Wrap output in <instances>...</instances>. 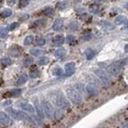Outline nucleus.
Wrapping results in <instances>:
<instances>
[{"label":"nucleus","mask_w":128,"mask_h":128,"mask_svg":"<svg viewBox=\"0 0 128 128\" xmlns=\"http://www.w3.org/2000/svg\"><path fill=\"white\" fill-rule=\"evenodd\" d=\"M7 112H9L15 119H18V120H27V121H31V122L34 123V120L32 119V117L29 116L27 113H25L24 111L15 109V108H12V107H8Z\"/></svg>","instance_id":"obj_1"},{"label":"nucleus","mask_w":128,"mask_h":128,"mask_svg":"<svg viewBox=\"0 0 128 128\" xmlns=\"http://www.w3.org/2000/svg\"><path fill=\"white\" fill-rule=\"evenodd\" d=\"M51 96V99L53 101V102L56 105L57 107H61V108H68L70 107L69 102L67 100H65V98H63V96L61 94L58 93H53L50 95Z\"/></svg>","instance_id":"obj_2"},{"label":"nucleus","mask_w":128,"mask_h":128,"mask_svg":"<svg viewBox=\"0 0 128 128\" xmlns=\"http://www.w3.org/2000/svg\"><path fill=\"white\" fill-rule=\"evenodd\" d=\"M66 95L69 101H71L73 103H79L82 101V97L80 96L77 90H75L74 88H67L66 89Z\"/></svg>","instance_id":"obj_3"},{"label":"nucleus","mask_w":128,"mask_h":128,"mask_svg":"<svg viewBox=\"0 0 128 128\" xmlns=\"http://www.w3.org/2000/svg\"><path fill=\"white\" fill-rule=\"evenodd\" d=\"M94 72H95L96 76H97L103 84L107 85V84L110 83V78L107 76V74L103 70H101V69H96Z\"/></svg>","instance_id":"obj_4"},{"label":"nucleus","mask_w":128,"mask_h":128,"mask_svg":"<svg viewBox=\"0 0 128 128\" xmlns=\"http://www.w3.org/2000/svg\"><path fill=\"white\" fill-rule=\"evenodd\" d=\"M42 107L43 110V113H45V115L48 118H52L53 113H52V106L47 101H43L42 102Z\"/></svg>","instance_id":"obj_5"},{"label":"nucleus","mask_w":128,"mask_h":128,"mask_svg":"<svg viewBox=\"0 0 128 128\" xmlns=\"http://www.w3.org/2000/svg\"><path fill=\"white\" fill-rule=\"evenodd\" d=\"M17 105L21 109L25 110V111H28V112H30V113H34L35 112L34 107L32 106L31 103H29L28 101H19Z\"/></svg>","instance_id":"obj_6"},{"label":"nucleus","mask_w":128,"mask_h":128,"mask_svg":"<svg viewBox=\"0 0 128 128\" xmlns=\"http://www.w3.org/2000/svg\"><path fill=\"white\" fill-rule=\"evenodd\" d=\"M108 70L112 75H117L121 70V62L118 61V62L111 64V65L108 67Z\"/></svg>","instance_id":"obj_7"},{"label":"nucleus","mask_w":128,"mask_h":128,"mask_svg":"<svg viewBox=\"0 0 128 128\" xmlns=\"http://www.w3.org/2000/svg\"><path fill=\"white\" fill-rule=\"evenodd\" d=\"M75 69H76V65L74 62H69L65 65V75L67 77L72 76L75 73Z\"/></svg>","instance_id":"obj_8"},{"label":"nucleus","mask_w":128,"mask_h":128,"mask_svg":"<svg viewBox=\"0 0 128 128\" xmlns=\"http://www.w3.org/2000/svg\"><path fill=\"white\" fill-rule=\"evenodd\" d=\"M22 48L17 45V44H14L13 46H11V48H10V54L13 55L14 57H19L20 55L22 54Z\"/></svg>","instance_id":"obj_9"},{"label":"nucleus","mask_w":128,"mask_h":128,"mask_svg":"<svg viewBox=\"0 0 128 128\" xmlns=\"http://www.w3.org/2000/svg\"><path fill=\"white\" fill-rule=\"evenodd\" d=\"M35 105H36V111H37V116L39 118V119H43L44 117V113H43V107L42 106L38 103V101L37 99L35 100Z\"/></svg>","instance_id":"obj_10"},{"label":"nucleus","mask_w":128,"mask_h":128,"mask_svg":"<svg viewBox=\"0 0 128 128\" xmlns=\"http://www.w3.org/2000/svg\"><path fill=\"white\" fill-rule=\"evenodd\" d=\"M22 94V91L20 89H13L9 92H7L6 94L3 95L4 98H12V97H19Z\"/></svg>","instance_id":"obj_11"},{"label":"nucleus","mask_w":128,"mask_h":128,"mask_svg":"<svg viewBox=\"0 0 128 128\" xmlns=\"http://www.w3.org/2000/svg\"><path fill=\"white\" fill-rule=\"evenodd\" d=\"M11 121L10 116L4 111H0V122L3 124H9Z\"/></svg>","instance_id":"obj_12"},{"label":"nucleus","mask_w":128,"mask_h":128,"mask_svg":"<svg viewBox=\"0 0 128 128\" xmlns=\"http://www.w3.org/2000/svg\"><path fill=\"white\" fill-rule=\"evenodd\" d=\"M62 26H63V21H62V19H57L56 21L54 22V24H53L52 30L58 32V31H60V30L62 29Z\"/></svg>","instance_id":"obj_13"},{"label":"nucleus","mask_w":128,"mask_h":128,"mask_svg":"<svg viewBox=\"0 0 128 128\" xmlns=\"http://www.w3.org/2000/svg\"><path fill=\"white\" fill-rule=\"evenodd\" d=\"M86 90L87 92L89 93L90 95H96L98 93V90H97V88H96L93 84H89V85H87L86 87Z\"/></svg>","instance_id":"obj_14"},{"label":"nucleus","mask_w":128,"mask_h":128,"mask_svg":"<svg viewBox=\"0 0 128 128\" xmlns=\"http://www.w3.org/2000/svg\"><path fill=\"white\" fill-rule=\"evenodd\" d=\"M53 43H54V45L60 46L64 43V37L62 36H56L53 39Z\"/></svg>","instance_id":"obj_15"},{"label":"nucleus","mask_w":128,"mask_h":128,"mask_svg":"<svg viewBox=\"0 0 128 128\" xmlns=\"http://www.w3.org/2000/svg\"><path fill=\"white\" fill-rule=\"evenodd\" d=\"M126 21H127V18L123 15L117 16V17L115 18V24L116 25H123V24L126 23Z\"/></svg>","instance_id":"obj_16"},{"label":"nucleus","mask_w":128,"mask_h":128,"mask_svg":"<svg viewBox=\"0 0 128 128\" xmlns=\"http://www.w3.org/2000/svg\"><path fill=\"white\" fill-rule=\"evenodd\" d=\"M65 54H66V50L64 49V48H58V49H56V51H55V53H54V55H55V57H57V58H62V57H64L65 56Z\"/></svg>","instance_id":"obj_17"},{"label":"nucleus","mask_w":128,"mask_h":128,"mask_svg":"<svg viewBox=\"0 0 128 128\" xmlns=\"http://www.w3.org/2000/svg\"><path fill=\"white\" fill-rule=\"evenodd\" d=\"M85 55H86V58H87L88 60H91V59H93L94 56H95V51L92 50L91 48H88V49H86V51H85Z\"/></svg>","instance_id":"obj_18"},{"label":"nucleus","mask_w":128,"mask_h":128,"mask_svg":"<svg viewBox=\"0 0 128 128\" xmlns=\"http://www.w3.org/2000/svg\"><path fill=\"white\" fill-rule=\"evenodd\" d=\"M66 42H67V43H68V44H70V45H74V44H76V43H77L76 37H75L74 36H72V35L67 36V37H66Z\"/></svg>","instance_id":"obj_19"},{"label":"nucleus","mask_w":128,"mask_h":128,"mask_svg":"<svg viewBox=\"0 0 128 128\" xmlns=\"http://www.w3.org/2000/svg\"><path fill=\"white\" fill-rule=\"evenodd\" d=\"M27 81H28V76H27L26 74H23V75L18 79L17 85H23V84H25Z\"/></svg>","instance_id":"obj_20"},{"label":"nucleus","mask_w":128,"mask_h":128,"mask_svg":"<svg viewBox=\"0 0 128 128\" xmlns=\"http://www.w3.org/2000/svg\"><path fill=\"white\" fill-rule=\"evenodd\" d=\"M1 63H2L3 66H9L12 64V60L9 57H3L1 59Z\"/></svg>","instance_id":"obj_21"},{"label":"nucleus","mask_w":128,"mask_h":128,"mask_svg":"<svg viewBox=\"0 0 128 128\" xmlns=\"http://www.w3.org/2000/svg\"><path fill=\"white\" fill-rule=\"evenodd\" d=\"M48 62H49V59L47 57H41L37 60L38 65H46V64H48Z\"/></svg>","instance_id":"obj_22"},{"label":"nucleus","mask_w":128,"mask_h":128,"mask_svg":"<svg viewBox=\"0 0 128 128\" xmlns=\"http://www.w3.org/2000/svg\"><path fill=\"white\" fill-rule=\"evenodd\" d=\"M12 15V11L10 9H5L4 11L1 12V14H0V16H1L2 18H7V17H10V16Z\"/></svg>","instance_id":"obj_23"},{"label":"nucleus","mask_w":128,"mask_h":128,"mask_svg":"<svg viewBox=\"0 0 128 128\" xmlns=\"http://www.w3.org/2000/svg\"><path fill=\"white\" fill-rule=\"evenodd\" d=\"M68 5H69L68 1H62L57 5V7H58V9H60V10H64V9H66V8L68 7Z\"/></svg>","instance_id":"obj_24"},{"label":"nucleus","mask_w":128,"mask_h":128,"mask_svg":"<svg viewBox=\"0 0 128 128\" xmlns=\"http://www.w3.org/2000/svg\"><path fill=\"white\" fill-rule=\"evenodd\" d=\"M33 42H34V37L33 36H28L25 38V41H24V44H25V45H29L31 43H33Z\"/></svg>","instance_id":"obj_25"},{"label":"nucleus","mask_w":128,"mask_h":128,"mask_svg":"<svg viewBox=\"0 0 128 128\" xmlns=\"http://www.w3.org/2000/svg\"><path fill=\"white\" fill-rule=\"evenodd\" d=\"M43 13H44V15L49 16V17H50V16H53L54 15V10H53V8L48 7V8H46V9H44Z\"/></svg>","instance_id":"obj_26"},{"label":"nucleus","mask_w":128,"mask_h":128,"mask_svg":"<svg viewBox=\"0 0 128 128\" xmlns=\"http://www.w3.org/2000/svg\"><path fill=\"white\" fill-rule=\"evenodd\" d=\"M52 73L55 75V76H61L63 74V71L60 67H56V68H54L53 71H52Z\"/></svg>","instance_id":"obj_27"},{"label":"nucleus","mask_w":128,"mask_h":128,"mask_svg":"<svg viewBox=\"0 0 128 128\" xmlns=\"http://www.w3.org/2000/svg\"><path fill=\"white\" fill-rule=\"evenodd\" d=\"M8 35V29H5V28H0V37H6Z\"/></svg>","instance_id":"obj_28"},{"label":"nucleus","mask_w":128,"mask_h":128,"mask_svg":"<svg viewBox=\"0 0 128 128\" xmlns=\"http://www.w3.org/2000/svg\"><path fill=\"white\" fill-rule=\"evenodd\" d=\"M42 53H43V50L42 49H36V48L31 49V54H33L34 56H39Z\"/></svg>","instance_id":"obj_29"},{"label":"nucleus","mask_w":128,"mask_h":128,"mask_svg":"<svg viewBox=\"0 0 128 128\" xmlns=\"http://www.w3.org/2000/svg\"><path fill=\"white\" fill-rule=\"evenodd\" d=\"M43 25H45V21L44 20H37L34 23V27H43Z\"/></svg>","instance_id":"obj_30"},{"label":"nucleus","mask_w":128,"mask_h":128,"mask_svg":"<svg viewBox=\"0 0 128 128\" xmlns=\"http://www.w3.org/2000/svg\"><path fill=\"white\" fill-rule=\"evenodd\" d=\"M68 28H69L70 30H72V31H76V30H78L79 25H78L77 23H75V22H72V23H70V24H69Z\"/></svg>","instance_id":"obj_31"},{"label":"nucleus","mask_w":128,"mask_h":128,"mask_svg":"<svg viewBox=\"0 0 128 128\" xmlns=\"http://www.w3.org/2000/svg\"><path fill=\"white\" fill-rule=\"evenodd\" d=\"M101 25L105 27L106 29H108V30H112V29L114 28L112 24H110V23H108V22H101Z\"/></svg>","instance_id":"obj_32"},{"label":"nucleus","mask_w":128,"mask_h":128,"mask_svg":"<svg viewBox=\"0 0 128 128\" xmlns=\"http://www.w3.org/2000/svg\"><path fill=\"white\" fill-rule=\"evenodd\" d=\"M19 27V23L15 22V23H12L9 25V27H8V31H13V30H16Z\"/></svg>","instance_id":"obj_33"},{"label":"nucleus","mask_w":128,"mask_h":128,"mask_svg":"<svg viewBox=\"0 0 128 128\" xmlns=\"http://www.w3.org/2000/svg\"><path fill=\"white\" fill-rule=\"evenodd\" d=\"M32 63H33V59L31 57H27L25 60H24V65L26 67H29L30 65H32Z\"/></svg>","instance_id":"obj_34"},{"label":"nucleus","mask_w":128,"mask_h":128,"mask_svg":"<svg viewBox=\"0 0 128 128\" xmlns=\"http://www.w3.org/2000/svg\"><path fill=\"white\" fill-rule=\"evenodd\" d=\"M29 3H30V0H20V2H19V7H20V8L26 7Z\"/></svg>","instance_id":"obj_35"},{"label":"nucleus","mask_w":128,"mask_h":128,"mask_svg":"<svg viewBox=\"0 0 128 128\" xmlns=\"http://www.w3.org/2000/svg\"><path fill=\"white\" fill-rule=\"evenodd\" d=\"M36 43H37V45H44L45 43H46V41H45V38H43V37H39V38L37 39Z\"/></svg>","instance_id":"obj_36"},{"label":"nucleus","mask_w":128,"mask_h":128,"mask_svg":"<svg viewBox=\"0 0 128 128\" xmlns=\"http://www.w3.org/2000/svg\"><path fill=\"white\" fill-rule=\"evenodd\" d=\"M38 76H39V72H38L37 70L32 71L31 73H30V77H31V78H37Z\"/></svg>","instance_id":"obj_37"},{"label":"nucleus","mask_w":128,"mask_h":128,"mask_svg":"<svg viewBox=\"0 0 128 128\" xmlns=\"http://www.w3.org/2000/svg\"><path fill=\"white\" fill-rule=\"evenodd\" d=\"M91 38H92V34H87L82 37L83 41H89V39H91Z\"/></svg>","instance_id":"obj_38"},{"label":"nucleus","mask_w":128,"mask_h":128,"mask_svg":"<svg viewBox=\"0 0 128 128\" xmlns=\"http://www.w3.org/2000/svg\"><path fill=\"white\" fill-rule=\"evenodd\" d=\"M10 103H11V101H5V102H3L2 105H3V106H7V105H10Z\"/></svg>","instance_id":"obj_39"},{"label":"nucleus","mask_w":128,"mask_h":128,"mask_svg":"<svg viewBox=\"0 0 128 128\" xmlns=\"http://www.w3.org/2000/svg\"><path fill=\"white\" fill-rule=\"evenodd\" d=\"M14 1H15V0H8V4L12 5V4H14Z\"/></svg>","instance_id":"obj_40"},{"label":"nucleus","mask_w":128,"mask_h":128,"mask_svg":"<svg viewBox=\"0 0 128 128\" xmlns=\"http://www.w3.org/2000/svg\"><path fill=\"white\" fill-rule=\"evenodd\" d=\"M125 52H127V44L125 45Z\"/></svg>","instance_id":"obj_41"}]
</instances>
